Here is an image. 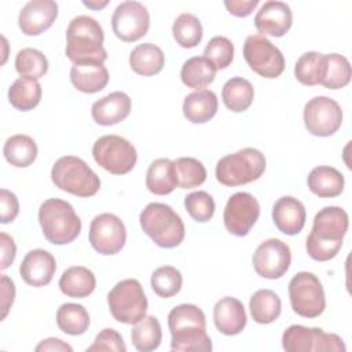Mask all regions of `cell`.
<instances>
[{"instance_id":"cell-1","label":"cell","mask_w":352,"mask_h":352,"mask_svg":"<svg viewBox=\"0 0 352 352\" xmlns=\"http://www.w3.org/2000/svg\"><path fill=\"white\" fill-rule=\"evenodd\" d=\"M348 213L340 206H326L314 217V226L307 236L305 249L311 258L329 261L337 256L348 231Z\"/></svg>"},{"instance_id":"cell-2","label":"cell","mask_w":352,"mask_h":352,"mask_svg":"<svg viewBox=\"0 0 352 352\" xmlns=\"http://www.w3.org/2000/svg\"><path fill=\"white\" fill-rule=\"evenodd\" d=\"M170 349L183 352H210L212 341L206 334L204 311L194 304H180L168 315Z\"/></svg>"},{"instance_id":"cell-3","label":"cell","mask_w":352,"mask_h":352,"mask_svg":"<svg viewBox=\"0 0 352 352\" xmlns=\"http://www.w3.org/2000/svg\"><path fill=\"white\" fill-rule=\"evenodd\" d=\"M103 40L104 33L100 23L92 16L78 15L70 21L66 30V56L73 65L103 63L107 59Z\"/></svg>"},{"instance_id":"cell-4","label":"cell","mask_w":352,"mask_h":352,"mask_svg":"<svg viewBox=\"0 0 352 352\" xmlns=\"http://www.w3.org/2000/svg\"><path fill=\"white\" fill-rule=\"evenodd\" d=\"M143 232L164 249L179 246L186 235L182 217L166 204L151 202L144 206L139 216Z\"/></svg>"},{"instance_id":"cell-5","label":"cell","mask_w":352,"mask_h":352,"mask_svg":"<svg viewBox=\"0 0 352 352\" xmlns=\"http://www.w3.org/2000/svg\"><path fill=\"white\" fill-rule=\"evenodd\" d=\"M38 223L44 238L54 245H67L81 232V220L74 208L59 198H50L40 205Z\"/></svg>"},{"instance_id":"cell-6","label":"cell","mask_w":352,"mask_h":352,"mask_svg":"<svg viewBox=\"0 0 352 352\" xmlns=\"http://www.w3.org/2000/svg\"><path fill=\"white\" fill-rule=\"evenodd\" d=\"M51 180L59 190L82 198L94 197L100 188L99 176L84 160L74 155L60 157L52 165Z\"/></svg>"},{"instance_id":"cell-7","label":"cell","mask_w":352,"mask_h":352,"mask_svg":"<svg viewBox=\"0 0 352 352\" xmlns=\"http://www.w3.org/2000/svg\"><path fill=\"white\" fill-rule=\"evenodd\" d=\"M265 170L264 154L253 147L238 150L219 160L216 179L226 187H236L257 180Z\"/></svg>"},{"instance_id":"cell-8","label":"cell","mask_w":352,"mask_h":352,"mask_svg":"<svg viewBox=\"0 0 352 352\" xmlns=\"http://www.w3.org/2000/svg\"><path fill=\"white\" fill-rule=\"evenodd\" d=\"M107 304L113 318L124 324H135L146 316L148 302L143 286L129 278L118 282L107 294Z\"/></svg>"},{"instance_id":"cell-9","label":"cell","mask_w":352,"mask_h":352,"mask_svg":"<svg viewBox=\"0 0 352 352\" xmlns=\"http://www.w3.org/2000/svg\"><path fill=\"white\" fill-rule=\"evenodd\" d=\"M95 162L111 175L129 173L138 161L135 146L118 135H104L92 146Z\"/></svg>"},{"instance_id":"cell-10","label":"cell","mask_w":352,"mask_h":352,"mask_svg":"<svg viewBox=\"0 0 352 352\" xmlns=\"http://www.w3.org/2000/svg\"><path fill=\"white\" fill-rule=\"evenodd\" d=\"M289 297L293 311L302 318H318L326 308L323 286L312 272H297L289 282Z\"/></svg>"},{"instance_id":"cell-11","label":"cell","mask_w":352,"mask_h":352,"mask_svg":"<svg viewBox=\"0 0 352 352\" xmlns=\"http://www.w3.org/2000/svg\"><path fill=\"white\" fill-rule=\"evenodd\" d=\"M282 346L286 352H345L346 349L340 336L301 324H292L283 331Z\"/></svg>"},{"instance_id":"cell-12","label":"cell","mask_w":352,"mask_h":352,"mask_svg":"<svg viewBox=\"0 0 352 352\" xmlns=\"http://www.w3.org/2000/svg\"><path fill=\"white\" fill-rule=\"evenodd\" d=\"M243 58L249 67L264 78H276L285 70V56L265 36L257 33L246 37Z\"/></svg>"},{"instance_id":"cell-13","label":"cell","mask_w":352,"mask_h":352,"mask_svg":"<svg viewBox=\"0 0 352 352\" xmlns=\"http://www.w3.org/2000/svg\"><path fill=\"white\" fill-rule=\"evenodd\" d=\"M304 125L314 136H331L342 124V110L338 102L329 96H315L304 106Z\"/></svg>"},{"instance_id":"cell-14","label":"cell","mask_w":352,"mask_h":352,"mask_svg":"<svg viewBox=\"0 0 352 352\" xmlns=\"http://www.w3.org/2000/svg\"><path fill=\"white\" fill-rule=\"evenodd\" d=\"M89 243L103 256L121 252L126 241V228L122 220L113 213H100L89 224Z\"/></svg>"},{"instance_id":"cell-15","label":"cell","mask_w":352,"mask_h":352,"mask_svg":"<svg viewBox=\"0 0 352 352\" xmlns=\"http://www.w3.org/2000/svg\"><path fill=\"white\" fill-rule=\"evenodd\" d=\"M111 28L120 40L125 43L138 41L148 32L150 14L139 1H122L113 12Z\"/></svg>"},{"instance_id":"cell-16","label":"cell","mask_w":352,"mask_h":352,"mask_svg":"<svg viewBox=\"0 0 352 352\" xmlns=\"http://www.w3.org/2000/svg\"><path fill=\"white\" fill-rule=\"evenodd\" d=\"M260 216L257 199L245 191L232 194L224 208L223 220L227 231L235 236H245Z\"/></svg>"},{"instance_id":"cell-17","label":"cell","mask_w":352,"mask_h":352,"mask_svg":"<svg viewBox=\"0 0 352 352\" xmlns=\"http://www.w3.org/2000/svg\"><path fill=\"white\" fill-rule=\"evenodd\" d=\"M292 263V252L287 243L278 238L261 242L253 254V267L257 275L265 279L282 278Z\"/></svg>"},{"instance_id":"cell-18","label":"cell","mask_w":352,"mask_h":352,"mask_svg":"<svg viewBox=\"0 0 352 352\" xmlns=\"http://www.w3.org/2000/svg\"><path fill=\"white\" fill-rule=\"evenodd\" d=\"M58 16V4L52 0L28 1L18 15V25L23 34L37 36L50 29Z\"/></svg>"},{"instance_id":"cell-19","label":"cell","mask_w":352,"mask_h":352,"mask_svg":"<svg viewBox=\"0 0 352 352\" xmlns=\"http://www.w3.org/2000/svg\"><path fill=\"white\" fill-rule=\"evenodd\" d=\"M293 23V12L290 7L278 0L265 1L254 16V26L260 34L282 37Z\"/></svg>"},{"instance_id":"cell-20","label":"cell","mask_w":352,"mask_h":352,"mask_svg":"<svg viewBox=\"0 0 352 352\" xmlns=\"http://www.w3.org/2000/svg\"><path fill=\"white\" fill-rule=\"evenodd\" d=\"M56 271L55 257L44 249H33L28 252L21 263V278L33 287L47 286Z\"/></svg>"},{"instance_id":"cell-21","label":"cell","mask_w":352,"mask_h":352,"mask_svg":"<svg viewBox=\"0 0 352 352\" xmlns=\"http://www.w3.org/2000/svg\"><path fill=\"white\" fill-rule=\"evenodd\" d=\"M131 107V98L125 92L114 91L92 104L91 116L96 124L110 126L124 121L129 116Z\"/></svg>"},{"instance_id":"cell-22","label":"cell","mask_w":352,"mask_h":352,"mask_svg":"<svg viewBox=\"0 0 352 352\" xmlns=\"http://www.w3.org/2000/svg\"><path fill=\"white\" fill-rule=\"evenodd\" d=\"M272 220L275 227L286 234L296 235L298 234L307 220V212L301 201L294 197L285 195L280 197L272 206Z\"/></svg>"},{"instance_id":"cell-23","label":"cell","mask_w":352,"mask_h":352,"mask_svg":"<svg viewBox=\"0 0 352 352\" xmlns=\"http://www.w3.org/2000/svg\"><path fill=\"white\" fill-rule=\"evenodd\" d=\"M216 329L224 336H236L246 326L248 316L243 304L235 297L220 298L213 308Z\"/></svg>"},{"instance_id":"cell-24","label":"cell","mask_w":352,"mask_h":352,"mask_svg":"<svg viewBox=\"0 0 352 352\" xmlns=\"http://www.w3.org/2000/svg\"><path fill=\"white\" fill-rule=\"evenodd\" d=\"M72 84L84 94H96L109 82V72L103 63H77L70 69Z\"/></svg>"},{"instance_id":"cell-25","label":"cell","mask_w":352,"mask_h":352,"mask_svg":"<svg viewBox=\"0 0 352 352\" xmlns=\"http://www.w3.org/2000/svg\"><path fill=\"white\" fill-rule=\"evenodd\" d=\"M307 184L309 191L319 198H334L344 191L345 179L338 169L319 165L309 172Z\"/></svg>"},{"instance_id":"cell-26","label":"cell","mask_w":352,"mask_h":352,"mask_svg":"<svg viewBox=\"0 0 352 352\" xmlns=\"http://www.w3.org/2000/svg\"><path fill=\"white\" fill-rule=\"evenodd\" d=\"M217 96L210 89H198L188 94L183 102V114L192 124H204L217 113Z\"/></svg>"},{"instance_id":"cell-27","label":"cell","mask_w":352,"mask_h":352,"mask_svg":"<svg viewBox=\"0 0 352 352\" xmlns=\"http://www.w3.org/2000/svg\"><path fill=\"white\" fill-rule=\"evenodd\" d=\"M96 287V278L91 270L74 265L63 271L59 279L60 292L70 298L88 297Z\"/></svg>"},{"instance_id":"cell-28","label":"cell","mask_w":352,"mask_h":352,"mask_svg":"<svg viewBox=\"0 0 352 352\" xmlns=\"http://www.w3.org/2000/svg\"><path fill=\"white\" fill-rule=\"evenodd\" d=\"M164 65L165 55L162 50L153 43L139 44L129 54V66L140 76L158 74Z\"/></svg>"},{"instance_id":"cell-29","label":"cell","mask_w":352,"mask_h":352,"mask_svg":"<svg viewBox=\"0 0 352 352\" xmlns=\"http://www.w3.org/2000/svg\"><path fill=\"white\" fill-rule=\"evenodd\" d=\"M146 187L155 195L170 194L177 187L173 161L169 158L154 160L146 173Z\"/></svg>"},{"instance_id":"cell-30","label":"cell","mask_w":352,"mask_h":352,"mask_svg":"<svg viewBox=\"0 0 352 352\" xmlns=\"http://www.w3.org/2000/svg\"><path fill=\"white\" fill-rule=\"evenodd\" d=\"M37 153L38 148L36 142L23 133L10 136L3 147L4 158L15 168H26L32 165L37 158Z\"/></svg>"},{"instance_id":"cell-31","label":"cell","mask_w":352,"mask_h":352,"mask_svg":"<svg viewBox=\"0 0 352 352\" xmlns=\"http://www.w3.org/2000/svg\"><path fill=\"white\" fill-rule=\"evenodd\" d=\"M216 72L217 69L205 56H192L183 63L180 78L187 88L198 91L213 82Z\"/></svg>"},{"instance_id":"cell-32","label":"cell","mask_w":352,"mask_h":352,"mask_svg":"<svg viewBox=\"0 0 352 352\" xmlns=\"http://www.w3.org/2000/svg\"><path fill=\"white\" fill-rule=\"evenodd\" d=\"M254 98V89L249 80L243 77H231L221 89L224 106L234 111L242 113L250 107Z\"/></svg>"},{"instance_id":"cell-33","label":"cell","mask_w":352,"mask_h":352,"mask_svg":"<svg viewBox=\"0 0 352 352\" xmlns=\"http://www.w3.org/2000/svg\"><path fill=\"white\" fill-rule=\"evenodd\" d=\"M249 309L256 323L268 324L279 318L282 301L275 292L270 289H260L250 297Z\"/></svg>"},{"instance_id":"cell-34","label":"cell","mask_w":352,"mask_h":352,"mask_svg":"<svg viewBox=\"0 0 352 352\" xmlns=\"http://www.w3.org/2000/svg\"><path fill=\"white\" fill-rule=\"evenodd\" d=\"M41 94V85L37 80L21 77L8 88V102L19 111H29L40 103Z\"/></svg>"},{"instance_id":"cell-35","label":"cell","mask_w":352,"mask_h":352,"mask_svg":"<svg viewBox=\"0 0 352 352\" xmlns=\"http://www.w3.org/2000/svg\"><path fill=\"white\" fill-rule=\"evenodd\" d=\"M133 346L140 352H150L160 346L162 341V330L158 319L153 315H146L131 330Z\"/></svg>"},{"instance_id":"cell-36","label":"cell","mask_w":352,"mask_h":352,"mask_svg":"<svg viewBox=\"0 0 352 352\" xmlns=\"http://www.w3.org/2000/svg\"><path fill=\"white\" fill-rule=\"evenodd\" d=\"M326 72L324 54L309 51L302 54L294 66V76L302 85H318L322 82Z\"/></svg>"},{"instance_id":"cell-37","label":"cell","mask_w":352,"mask_h":352,"mask_svg":"<svg viewBox=\"0 0 352 352\" xmlns=\"http://www.w3.org/2000/svg\"><path fill=\"white\" fill-rule=\"evenodd\" d=\"M56 324L69 336H81L89 327L88 311L80 304H62L56 311Z\"/></svg>"},{"instance_id":"cell-38","label":"cell","mask_w":352,"mask_h":352,"mask_svg":"<svg viewBox=\"0 0 352 352\" xmlns=\"http://www.w3.org/2000/svg\"><path fill=\"white\" fill-rule=\"evenodd\" d=\"M172 34L180 47L194 48L201 43L204 29L198 16L190 12H183L175 19L172 25Z\"/></svg>"},{"instance_id":"cell-39","label":"cell","mask_w":352,"mask_h":352,"mask_svg":"<svg viewBox=\"0 0 352 352\" xmlns=\"http://www.w3.org/2000/svg\"><path fill=\"white\" fill-rule=\"evenodd\" d=\"M15 69L21 77L38 80L48 72L45 55L36 48H22L15 56Z\"/></svg>"},{"instance_id":"cell-40","label":"cell","mask_w":352,"mask_h":352,"mask_svg":"<svg viewBox=\"0 0 352 352\" xmlns=\"http://www.w3.org/2000/svg\"><path fill=\"white\" fill-rule=\"evenodd\" d=\"M326 72L320 82L327 89H340L349 84L352 70L349 60L340 54H326Z\"/></svg>"},{"instance_id":"cell-41","label":"cell","mask_w":352,"mask_h":352,"mask_svg":"<svg viewBox=\"0 0 352 352\" xmlns=\"http://www.w3.org/2000/svg\"><path fill=\"white\" fill-rule=\"evenodd\" d=\"M177 187L194 188L205 183L206 169L201 161L192 157H180L173 161Z\"/></svg>"},{"instance_id":"cell-42","label":"cell","mask_w":352,"mask_h":352,"mask_svg":"<svg viewBox=\"0 0 352 352\" xmlns=\"http://www.w3.org/2000/svg\"><path fill=\"white\" fill-rule=\"evenodd\" d=\"M151 289L158 297L169 298L176 296L183 286L182 272L172 265H162L151 274Z\"/></svg>"},{"instance_id":"cell-43","label":"cell","mask_w":352,"mask_h":352,"mask_svg":"<svg viewBox=\"0 0 352 352\" xmlns=\"http://www.w3.org/2000/svg\"><path fill=\"white\" fill-rule=\"evenodd\" d=\"M184 208L187 213L198 223L209 221L214 214V199L206 191H194L184 197Z\"/></svg>"},{"instance_id":"cell-44","label":"cell","mask_w":352,"mask_h":352,"mask_svg":"<svg viewBox=\"0 0 352 352\" xmlns=\"http://www.w3.org/2000/svg\"><path fill=\"white\" fill-rule=\"evenodd\" d=\"M204 56L216 67L226 69L234 59V44L224 36H214L204 50Z\"/></svg>"},{"instance_id":"cell-45","label":"cell","mask_w":352,"mask_h":352,"mask_svg":"<svg viewBox=\"0 0 352 352\" xmlns=\"http://www.w3.org/2000/svg\"><path fill=\"white\" fill-rule=\"evenodd\" d=\"M92 351H113V352H125L126 346L121 334L114 329H103L96 337L92 345L87 348V352Z\"/></svg>"},{"instance_id":"cell-46","label":"cell","mask_w":352,"mask_h":352,"mask_svg":"<svg viewBox=\"0 0 352 352\" xmlns=\"http://www.w3.org/2000/svg\"><path fill=\"white\" fill-rule=\"evenodd\" d=\"M0 202H1V223L7 224L15 220L19 213V202L14 192L7 188L0 190Z\"/></svg>"},{"instance_id":"cell-47","label":"cell","mask_w":352,"mask_h":352,"mask_svg":"<svg viewBox=\"0 0 352 352\" xmlns=\"http://www.w3.org/2000/svg\"><path fill=\"white\" fill-rule=\"evenodd\" d=\"M0 245H1V264H0V268H1V271H4L14 263L15 256H16V246H15L14 239L6 232L0 234Z\"/></svg>"},{"instance_id":"cell-48","label":"cell","mask_w":352,"mask_h":352,"mask_svg":"<svg viewBox=\"0 0 352 352\" xmlns=\"http://www.w3.org/2000/svg\"><path fill=\"white\" fill-rule=\"evenodd\" d=\"M224 6L231 15L245 18L258 6V0H226Z\"/></svg>"},{"instance_id":"cell-49","label":"cell","mask_w":352,"mask_h":352,"mask_svg":"<svg viewBox=\"0 0 352 352\" xmlns=\"http://www.w3.org/2000/svg\"><path fill=\"white\" fill-rule=\"evenodd\" d=\"M15 298V286L12 279H10L7 275H1V320L6 319L12 302Z\"/></svg>"},{"instance_id":"cell-50","label":"cell","mask_w":352,"mask_h":352,"mask_svg":"<svg viewBox=\"0 0 352 352\" xmlns=\"http://www.w3.org/2000/svg\"><path fill=\"white\" fill-rule=\"evenodd\" d=\"M36 351H37V352H43V351H55V352H60V351L66 352V351H67V352H72L73 348H72L69 344L63 342L62 340L51 337V338L43 340V341L36 346Z\"/></svg>"},{"instance_id":"cell-51","label":"cell","mask_w":352,"mask_h":352,"mask_svg":"<svg viewBox=\"0 0 352 352\" xmlns=\"http://www.w3.org/2000/svg\"><path fill=\"white\" fill-rule=\"evenodd\" d=\"M82 4L88 8H92V10H100L103 7H106L109 4L107 0H103V1H82Z\"/></svg>"}]
</instances>
